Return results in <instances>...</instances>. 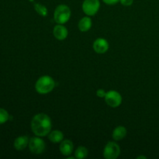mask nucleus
Segmentation results:
<instances>
[{"label":"nucleus","instance_id":"1","mask_svg":"<svg viewBox=\"0 0 159 159\" xmlns=\"http://www.w3.org/2000/svg\"><path fill=\"white\" fill-rule=\"evenodd\" d=\"M52 124L51 120L45 113H38L35 115L31 121V128L35 135L38 137H45L51 132Z\"/></svg>","mask_w":159,"mask_h":159},{"label":"nucleus","instance_id":"2","mask_svg":"<svg viewBox=\"0 0 159 159\" xmlns=\"http://www.w3.org/2000/svg\"><path fill=\"white\" fill-rule=\"evenodd\" d=\"M55 86V82L54 79L48 75L40 77L37 81L35 85L36 91L40 94H48L54 89Z\"/></svg>","mask_w":159,"mask_h":159},{"label":"nucleus","instance_id":"3","mask_svg":"<svg viewBox=\"0 0 159 159\" xmlns=\"http://www.w3.org/2000/svg\"><path fill=\"white\" fill-rule=\"evenodd\" d=\"M71 17V9L66 5H59L54 10V19L58 24H65Z\"/></svg>","mask_w":159,"mask_h":159},{"label":"nucleus","instance_id":"4","mask_svg":"<svg viewBox=\"0 0 159 159\" xmlns=\"http://www.w3.org/2000/svg\"><path fill=\"white\" fill-rule=\"evenodd\" d=\"M120 154V148L116 143L110 141L107 143L103 151V156L107 159H116Z\"/></svg>","mask_w":159,"mask_h":159},{"label":"nucleus","instance_id":"5","mask_svg":"<svg viewBox=\"0 0 159 159\" xmlns=\"http://www.w3.org/2000/svg\"><path fill=\"white\" fill-rule=\"evenodd\" d=\"M100 7L99 0H84L82 3V10L87 16L96 15Z\"/></svg>","mask_w":159,"mask_h":159},{"label":"nucleus","instance_id":"6","mask_svg":"<svg viewBox=\"0 0 159 159\" xmlns=\"http://www.w3.org/2000/svg\"><path fill=\"white\" fill-rule=\"evenodd\" d=\"M46 148L45 142L40 138L34 137L30 138L29 141L30 151L34 155H40L43 153Z\"/></svg>","mask_w":159,"mask_h":159},{"label":"nucleus","instance_id":"7","mask_svg":"<svg viewBox=\"0 0 159 159\" xmlns=\"http://www.w3.org/2000/svg\"><path fill=\"white\" fill-rule=\"evenodd\" d=\"M105 100L107 105L113 107V108H116V107H119L122 102V97H121L120 94L116 91L110 90V91L107 92L106 94Z\"/></svg>","mask_w":159,"mask_h":159},{"label":"nucleus","instance_id":"8","mask_svg":"<svg viewBox=\"0 0 159 159\" xmlns=\"http://www.w3.org/2000/svg\"><path fill=\"white\" fill-rule=\"evenodd\" d=\"M93 49L98 54H105L109 49V43L103 38H98L93 43Z\"/></svg>","mask_w":159,"mask_h":159},{"label":"nucleus","instance_id":"9","mask_svg":"<svg viewBox=\"0 0 159 159\" xmlns=\"http://www.w3.org/2000/svg\"><path fill=\"white\" fill-rule=\"evenodd\" d=\"M53 34L56 39L59 40H63L68 37V32L65 26H64L62 24H58L54 27Z\"/></svg>","mask_w":159,"mask_h":159},{"label":"nucleus","instance_id":"10","mask_svg":"<svg viewBox=\"0 0 159 159\" xmlns=\"http://www.w3.org/2000/svg\"><path fill=\"white\" fill-rule=\"evenodd\" d=\"M59 149L62 155L65 156H68V155H71V153L73 152L74 145L70 140H65L61 142Z\"/></svg>","mask_w":159,"mask_h":159},{"label":"nucleus","instance_id":"11","mask_svg":"<svg viewBox=\"0 0 159 159\" xmlns=\"http://www.w3.org/2000/svg\"><path fill=\"white\" fill-rule=\"evenodd\" d=\"M29 138L27 136H20L14 141V148L18 151H22L29 145Z\"/></svg>","mask_w":159,"mask_h":159},{"label":"nucleus","instance_id":"12","mask_svg":"<svg viewBox=\"0 0 159 159\" xmlns=\"http://www.w3.org/2000/svg\"><path fill=\"white\" fill-rule=\"evenodd\" d=\"M127 135V130L123 126H119L116 127L113 132V138L115 141H121Z\"/></svg>","mask_w":159,"mask_h":159},{"label":"nucleus","instance_id":"13","mask_svg":"<svg viewBox=\"0 0 159 159\" xmlns=\"http://www.w3.org/2000/svg\"><path fill=\"white\" fill-rule=\"evenodd\" d=\"M79 29L82 32H86L89 30L92 27V20L89 17H83L80 21L79 22Z\"/></svg>","mask_w":159,"mask_h":159},{"label":"nucleus","instance_id":"14","mask_svg":"<svg viewBox=\"0 0 159 159\" xmlns=\"http://www.w3.org/2000/svg\"><path fill=\"white\" fill-rule=\"evenodd\" d=\"M48 138L52 143H60L63 141L64 134L60 130H54L49 133Z\"/></svg>","mask_w":159,"mask_h":159},{"label":"nucleus","instance_id":"15","mask_svg":"<svg viewBox=\"0 0 159 159\" xmlns=\"http://www.w3.org/2000/svg\"><path fill=\"white\" fill-rule=\"evenodd\" d=\"M88 155V150L83 146H80L78 148L75 152V157L78 159H82L86 158Z\"/></svg>","mask_w":159,"mask_h":159},{"label":"nucleus","instance_id":"16","mask_svg":"<svg viewBox=\"0 0 159 159\" xmlns=\"http://www.w3.org/2000/svg\"><path fill=\"white\" fill-rule=\"evenodd\" d=\"M34 9H35L36 12H38L39 15L42 16H46L48 15V9L43 5L40 4V3H35L34 4Z\"/></svg>","mask_w":159,"mask_h":159},{"label":"nucleus","instance_id":"17","mask_svg":"<svg viewBox=\"0 0 159 159\" xmlns=\"http://www.w3.org/2000/svg\"><path fill=\"white\" fill-rule=\"evenodd\" d=\"M9 115L6 110L0 108V124H3L8 121Z\"/></svg>","mask_w":159,"mask_h":159},{"label":"nucleus","instance_id":"18","mask_svg":"<svg viewBox=\"0 0 159 159\" xmlns=\"http://www.w3.org/2000/svg\"><path fill=\"white\" fill-rule=\"evenodd\" d=\"M106 94H107V93H106L105 90L102 89H98L97 91H96V96H97L98 97L105 98Z\"/></svg>","mask_w":159,"mask_h":159},{"label":"nucleus","instance_id":"19","mask_svg":"<svg viewBox=\"0 0 159 159\" xmlns=\"http://www.w3.org/2000/svg\"><path fill=\"white\" fill-rule=\"evenodd\" d=\"M120 2L124 6H130L133 4L134 0H120Z\"/></svg>","mask_w":159,"mask_h":159},{"label":"nucleus","instance_id":"20","mask_svg":"<svg viewBox=\"0 0 159 159\" xmlns=\"http://www.w3.org/2000/svg\"><path fill=\"white\" fill-rule=\"evenodd\" d=\"M102 2L107 5H115L119 2L120 0H102Z\"/></svg>","mask_w":159,"mask_h":159},{"label":"nucleus","instance_id":"21","mask_svg":"<svg viewBox=\"0 0 159 159\" xmlns=\"http://www.w3.org/2000/svg\"><path fill=\"white\" fill-rule=\"evenodd\" d=\"M140 158H144V159H146L147 158H146V157H144V156H139V157H138V159H140Z\"/></svg>","mask_w":159,"mask_h":159}]
</instances>
